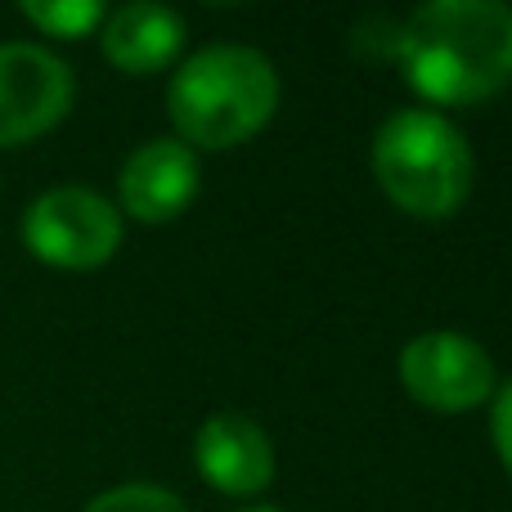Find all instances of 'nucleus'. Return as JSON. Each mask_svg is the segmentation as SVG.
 I'll use <instances>...</instances> for the list:
<instances>
[{"label": "nucleus", "instance_id": "f257e3e1", "mask_svg": "<svg viewBox=\"0 0 512 512\" xmlns=\"http://www.w3.org/2000/svg\"><path fill=\"white\" fill-rule=\"evenodd\" d=\"M396 63L432 104H481L512 81V5L427 0L400 23Z\"/></svg>", "mask_w": 512, "mask_h": 512}, {"label": "nucleus", "instance_id": "f03ea898", "mask_svg": "<svg viewBox=\"0 0 512 512\" xmlns=\"http://www.w3.org/2000/svg\"><path fill=\"white\" fill-rule=\"evenodd\" d=\"M279 108V72L256 45H207L189 54L167 86V113L189 149L248 144Z\"/></svg>", "mask_w": 512, "mask_h": 512}, {"label": "nucleus", "instance_id": "7ed1b4c3", "mask_svg": "<svg viewBox=\"0 0 512 512\" xmlns=\"http://www.w3.org/2000/svg\"><path fill=\"white\" fill-rule=\"evenodd\" d=\"M378 189L418 221H445L472 194V144L436 108H400L373 135Z\"/></svg>", "mask_w": 512, "mask_h": 512}, {"label": "nucleus", "instance_id": "20e7f679", "mask_svg": "<svg viewBox=\"0 0 512 512\" xmlns=\"http://www.w3.org/2000/svg\"><path fill=\"white\" fill-rule=\"evenodd\" d=\"M23 243L54 270H99L122 243V212L86 185H54L27 203Z\"/></svg>", "mask_w": 512, "mask_h": 512}, {"label": "nucleus", "instance_id": "39448f33", "mask_svg": "<svg viewBox=\"0 0 512 512\" xmlns=\"http://www.w3.org/2000/svg\"><path fill=\"white\" fill-rule=\"evenodd\" d=\"M400 382L436 414H468L495 400V360L472 337L436 328L400 346Z\"/></svg>", "mask_w": 512, "mask_h": 512}, {"label": "nucleus", "instance_id": "423d86ee", "mask_svg": "<svg viewBox=\"0 0 512 512\" xmlns=\"http://www.w3.org/2000/svg\"><path fill=\"white\" fill-rule=\"evenodd\" d=\"M77 81L54 50L32 41L0 45V149L36 140L68 117Z\"/></svg>", "mask_w": 512, "mask_h": 512}, {"label": "nucleus", "instance_id": "0eeeda50", "mask_svg": "<svg viewBox=\"0 0 512 512\" xmlns=\"http://www.w3.org/2000/svg\"><path fill=\"white\" fill-rule=\"evenodd\" d=\"M198 153L180 140H144L117 171V212L140 225H167L198 194Z\"/></svg>", "mask_w": 512, "mask_h": 512}, {"label": "nucleus", "instance_id": "6e6552de", "mask_svg": "<svg viewBox=\"0 0 512 512\" xmlns=\"http://www.w3.org/2000/svg\"><path fill=\"white\" fill-rule=\"evenodd\" d=\"M194 463L221 495H261L274 481V445L248 414H212L194 436Z\"/></svg>", "mask_w": 512, "mask_h": 512}, {"label": "nucleus", "instance_id": "1a4fd4ad", "mask_svg": "<svg viewBox=\"0 0 512 512\" xmlns=\"http://www.w3.org/2000/svg\"><path fill=\"white\" fill-rule=\"evenodd\" d=\"M99 45H104V59L117 72H131V77H149V72L167 68L171 59L185 45V18L171 5H153V0H135L122 5L113 14H104L99 23Z\"/></svg>", "mask_w": 512, "mask_h": 512}, {"label": "nucleus", "instance_id": "9d476101", "mask_svg": "<svg viewBox=\"0 0 512 512\" xmlns=\"http://www.w3.org/2000/svg\"><path fill=\"white\" fill-rule=\"evenodd\" d=\"M18 14L32 27H41L45 36H59V41H81L104 23L108 9L99 0H23Z\"/></svg>", "mask_w": 512, "mask_h": 512}, {"label": "nucleus", "instance_id": "9b49d317", "mask_svg": "<svg viewBox=\"0 0 512 512\" xmlns=\"http://www.w3.org/2000/svg\"><path fill=\"white\" fill-rule=\"evenodd\" d=\"M86 512H189L185 499L176 490L149 486V481H131V486H113L104 495H95Z\"/></svg>", "mask_w": 512, "mask_h": 512}, {"label": "nucleus", "instance_id": "f8f14e48", "mask_svg": "<svg viewBox=\"0 0 512 512\" xmlns=\"http://www.w3.org/2000/svg\"><path fill=\"white\" fill-rule=\"evenodd\" d=\"M490 436H495V450L504 459L508 477H512V378L495 391V405H490Z\"/></svg>", "mask_w": 512, "mask_h": 512}, {"label": "nucleus", "instance_id": "ddd939ff", "mask_svg": "<svg viewBox=\"0 0 512 512\" xmlns=\"http://www.w3.org/2000/svg\"><path fill=\"white\" fill-rule=\"evenodd\" d=\"M239 512H279V508H270V504H252V508H239Z\"/></svg>", "mask_w": 512, "mask_h": 512}]
</instances>
